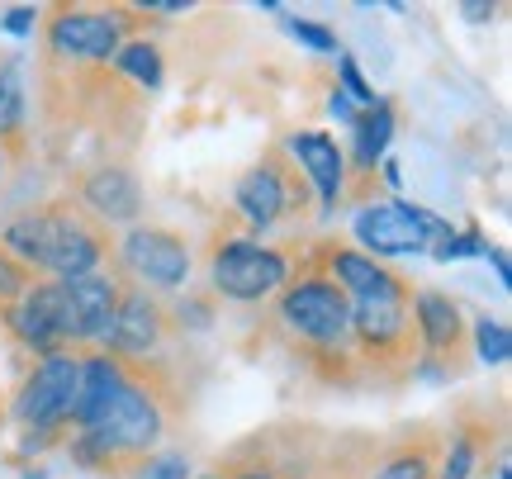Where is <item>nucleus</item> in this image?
I'll use <instances>...</instances> for the list:
<instances>
[{
    "mask_svg": "<svg viewBox=\"0 0 512 479\" xmlns=\"http://www.w3.org/2000/svg\"><path fill=\"white\" fill-rule=\"evenodd\" d=\"M233 204L242 209V219H247V223H256V228H271V223L285 214V204H290V185H285V176H280L271 162H261V166H252V171L238 181Z\"/></svg>",
    "mask_w": 512,
    "mask_h": 479,
    "instance_id": "obj_15",
    "label": "nucleus"
},
{
    "mask_svg": "<svg viewBox=\"0 0 512 479\" xmlns=\"http://www.w3.org/2000/svg\"><path fill=\"white\" fill-rule=\"evenodd\" d=\"M34 24H38L34 5H10V10H5V19H0V29H5V34H15V38L34 34Z\"/></svg>",
    "mask_w": 512,
    "mask_h": 479,
    "instance_id": "obj_28",
    "label": "nucleus"
},
{
    "mask_svg": "<svg viewBox=\"0 0 512 479\" xmlns=\"http://www.w3.org/2000/svg\"><path fill=\"white\" fill-rule=\"evenodd\" d=\"M81 200L91 204L100 219L128 223L138 219V209H143V185H138V176L128 166H100V171H91L81 181Z\"/></svg>",
    "mask_w": 512,
    "mask_h": 479,
    "instance_id": "obj_12",
    "label": "nucleus"
},
{
    "mask_svg": "<svg viewBox=\"0 0 512 479\" xmlns=\"http://www.w3.org/2000/svg\"><path fill=\"white\" fill-rule=\"evenodd\" d=\"M465 15H470V19H489V15H494V5H465Z\"/></svg>",
    "mask_w": 512,
    "mask_h": 479,
    "instance_id": "obj_30",
    "label": "nucleus"
},
{
    "mask_svg": "<svg viewBox=\"0 0 512 479\" xmlns=\"http://www.w3.org/2000/svg\"><path fill=\"white\" fill-rule=\"evenodd\" d=\"M200 479H219V475H200Z\"/></svg>",
    "mask_w": 512,
    "mask_h": 479,
    "instance_id": "obj_33",
    "label": "nucleus"
},
{
    "mask_svg": "<svg viewBox=\"0 0 512 479\" xmlns=\"http://www.w3.org/2000/svg\"><path fill=\"white\" fill-rule=\"evenodd\" d=\"M214 290L223 299H238V304H256V299L275 295L285 276H290V261L271 252V247H256V242H228L214 252Z\"/></svg>",
    "mask_w": 512,
    "mask_h": 479,
    "instance_id": "obj_4",
    "label": "nucleus"
},
{
    "mask_svg": "<svg viewBox=\"0 0 512 479\" xmlns=\"http://www.w3.org/2000/svg\"><path fill=\"white\" fill-rule=\"evenodd\" d=\"M124 266L152 290H181L190 276V247L166 228H133L124 238Z\"/></svg>",
    "mask_w": 512,
    "mask_h": 479,
    "instance_id": "obj_9",
    "label": "nucleus"
},
{
    "mask_svg": "<svg viewBox=\"0 0 512 479\" xmlns=\"http://www.w3.org/2000/svg\"><path fill=\"white\" fill-rule=\"evenodd\" d=\"M418 337L432 351H456L460 337H465V323H460L456 299L437 295V290L418 295Z\"/></svg>",
    "mask_w": 512,
    "mask_h": 479,
    "instance_id": "obj_18",
    "label": "nucleus"
},
{
    "mask_svg": "<svg viewBox=\"0 0 512 479\" xmlns=\"http://www.w3.org/2000/svg\"><path fill=\"white\" fill-rule=\"evenodd\" d=\"M5 247L19 261H34L43 271H53L57 280L91 276L95 266H100V238L76 214H57V209L15 219L5 228Z\"/></svg>",
    "mask_w": 512,
    "mask_h": 479,
    "instance_id": "obj_1",
    "label": "nucleus"
},
{
    "mask_svg": "<svg viewBox=\"0 0 512 479\" xmlns=\"http://www.w3.org/2000/svg\"><path fill=\"white\" fill-rule=\"evenodd\" d=\"M10 323L38 351H53L57 342H67L62 337V285H34V290H24Z\"/></svg>",
    "mask_w": 512,
    "mask_h": 479,
    "instance_id": "obj_13",
    "label": "nucleus"
},
{
    "mask_svg": "<svg viewBox=\"0 0 512 479\" xmlns=\"http://www.w3.org/2000/svg\"><path fill=\"white\" fill-rule=\"evenodd\" d=\"M470 470H475V442L460 437V442L451 446V456H446V465H441L437 479H470Z\"/></svg>",
    "mask_w": 512,
    "mask_h": 479,
    "instance_id": "obj_27",
    "label": "nucleus"
},
{
    "mask_svg": "<svg viewBox=\"0 0 512 479\" xmlns=\"http://www.w3.org/2000/svg\"><path fill=\"white\" fill-rule=\"evenodd\" d=\"M337 76H342V95H347V100H356V105H366V110H375V105H380V95H375V86H370L366 76L356 72V62H351L347 53H337Z\"/></svg>",
    "mask_w": 512,
    "mask_h": 479,
    "instance_id": "obj_23",
    "label": "nucleus"
},
{
    "mask_svg": "<svg viewBox=\"0 0 512 479\" xmlns=\"http://www.w3.org/2000/svg\"><path fill=\"white\" fill-rule=\"evenodd\" d=\"M162 309L143 295V290H133L128 299H119V309H114V323H110V342L119 356H143L162 342Z\"/></svg>",
    "mask_w": 512,
    "mask_h": 479,
    "instance_id": "obj_14",
    "label": "nucleus"
},
{
    "mask_svg": "<svg viewBox=\"0 0 512 479\" xmlns=\"http://www.w3.org/2000/svg\"><path fill=\"white\" fill-rule=\"evenodd\" d=\"M280 318L290 323V332L299 337H309V342H342L351 332V304L347 295L323 276H309L290 285L285 295H280Z\"/></svg>",
    "mask_w": 512,
    "mask_h": 479,
    "instance_id": "obj_6",
    "label": "nucleus"
},
{
    "mask_svg": "<svg viewBox=\"0 0 512 479\" xmlns=\"http://www.w3.org/2000/svg\"><path fill=\"white\" fill-rule=\"evenodd\" d=\"M62 285V337L67 342H105L119 309V285L110 276H76Z\"/></svg>",
    "mask_w": 512,
    "mask_h": 479,
    "instance_id": "obj_8",
    "label": "nucleus"
},
{
    "mask_svg": "<svg viewBox=\"0 0 512 479\" xmlns=\"http://www.w3.org/2000/svg\"><path fill=\"white\" fill-rule=\"evenodd\" d=\"M128 375L114 356H81V370H76V399H72V423L95 427L100 413L124 394Z\"/></svg>",
    "mask_w": 512,
    "mask_h": 479,
    "instance_id": "obj_11",
    "label": "nucleus"
},
{
    "mask_svg": "<svg viewBox=\"0 0 512 479\" xmlns=\"http://www.w3.org/2000/svg\"><path fill=\"white\" fill-rule=\"evenodd\" d=\"M133 479H190V461L176 456V451H166V456H147Z\"/></svg>",
    "mask_w": 512,
    "mask_h": 479,
    "instance_id": "obj_26",
    "label": "nucleus"
},
{
    "mask_svg": "<svg viewBox=\"0 0 512 479\" xmlns=\"http://www.w3.org/2000/svg\"><path fill=\"white\" fill-rule=\"evenodd\" d=\"M124 24L119 10H62L48 24V43L57 57H81V62H110L124 48Z\"/></svg>",
    "mask_w": 512,
    "mask_h": 479,
    "instance_id": "obj_7",
    "label": "nucleus"
},
{
    "mask_svg": "<svg viewBox=\"0 0 512 479\" xmlns=\"http://www.w3.org/2000/svg\"><path fill=\"white\" fill-rule=\"evenodd\" d=\"M285 152L299 162V171L318 190L323 214H332L337 200H342V190H347V157L337 148V138H328V133H318V129H299L285 138Z\"/></svg>",
    "mask_w": 512,
    "mask_h": 479,
    "instance_id": "obj_10",
    "label": "nucleus"
},
{
    "mask_svg": "<svg viewBox=\"0 0 512 479\" xmlns=\"http://www.w3.org/2000/svg\"><path fill=\"white\" fill-rule=\"evenodd\" d=\"M328 110H332V114H337V119H342V124H356V119H361V114L351 110V100H347V95H342V91H332V100H328Z\"/></svg>",
    "mask_w": 512,
    "mask_h": 479,
    "instance_id": "obj_29",
    "label": "nucleus"
},
{
    "mask_svg": "<svg viewBox=\"0 0 512 479\" xmlns=\"http://www.w3.org/2000/svg\"><path fill=\"white\" fill-rule=\"evenodd\" d=\"M0 176H5V152H0Z\"/></svg>",
    "mask_w": 512,
    "mask_h": 479,
    "instance_id": "obj_32",
    "label": "nucleus"
},
{
    "mask_svg": "<svg viewBox=\"0 0 512 479\" xmlns=\"http://www.w3.org/2000/svg\"><path fill=\"white\" fill-rule=\"evenodd\" d=\"M475 347H479V361L484 366H503L512 356V332L503 318H475Z\"/></svg>",
    "mask_w": 512,
    "mask_h": 479,
    "instance_id": "obj_22",
    "label": "nucleus"
},
{
    "mask_svg": "<svg viewBox=\"0 0 512 479\" xmlns=\"http://www.w3.org/2000/svg\"><path fill=\"white\" fill-rule=\"evenodd\" d=\"M285 34L299 38L304 48H313V53H337V34L332 29H323V24H313V19H290L285 15Z\"/></svg>",
    "mask_w": 512,
    "mask_h": 479,
    "instance_id": "obj_24",
    "label": "nucleus"
},
{
    "mask_svg": "<svg viewBox=\"0 0 512 479\" xmlns=\"http://www.w3.org/2000/svg\"><path fill=\"white\" fill-rule=\"evenodd\" d=\"M162 437V413H157V399L138 385H124V394L114 399L100 423L86 427V437L76 446L81 461L110 465L119 456H147V446Z\"/></svg>",
    "mask_w": 512,
    "mask_h": 479,
    "instance_id": "obj_2",
    "label": "nucleus"
},
{
    "mask_svg": "<svg viewBox=\"0 0 512 479\" xmlns=\"http://www.w3.org/2000/svg\"><path fill=\"white\" fill-rule=\"evenodd\" d=\"M351 228H356V242L370 247V261H375V257H408V252H422V247L441 233V219H432V214L418 209V204L380 200V204H366Z\"/></svg>",
    "mask_w": 512,
    "mask_h": 479,
    "instance_id": "obj_3",
    "label": "nucleus"
},
{
    "mask_svg": "<svg viewBox=\"0 0 512 479\" xmlns=\"http://www.w3.org/2000/svg\"><path fill=\"white\" fill-rule=\"evenodd\" d=\"M351 328L366 347H399L408 337V323H403V299H356L351 309Z\"/></svg>",
    "mask_w": 512,
    "mask_h": 479,
    "instance_id": "obj_17",
    "label": "nucleus"
},
{
    "mask_svg": "<svg viewBox=\"0 0 512 479\" xmlns=\"http://www.w3.org/2000/svg\"><path fill=\"white\" fill-rule=\"evenodd\" d=\"M351 129H356V166H361V171H375V162L384 157V148L394 143V110L380 100V105L361 114Z\"/></svg>",
    "mask_w": 512,
    "mask_h": 479,
    "instance_id": "obj_19",
    "label": "nucleus"
},
{
    "mask_svg": "<svg viewBox=\"0 0 512 479\" xmlns=\"http://www.w3.org/2000/svg\"><path fill=\"white\" fill-rule=\"evenodd\" d=\"M332 285L342 290V295H356V299H403L399 280L384 271L380 261L361 257V252H337L332 257Z\"/></svg>",
    "mask_w": 512,
    "mask_h": 479,
    "instance_id": "obj_16",
    "label": "nucleus"
},
{
    "mask_svg": "<svg viewBox=\"0 0 512 479\" xmlns=\"http://www.w3.org/2000/svg\"><path fill=\"white\" fill-rule=\"evenodd\" d=\"M114 67L124 76H133L143 91H157V86H162V53H157L152 43H124V48L114 53Z\"/></svg>",
    "mask_w": 512,
    "mask_h": 479,
    "instance_id": "obj_20",
    "label": "nucleus"
},
{
    "mask_svg": "<svg viewBox=\"0 0 512 479\" xmlns=\"http://www.w3.org/2000/svg\"><path fill=\"white\" fill-rule=\"evenodd\" d=\"M238 479H275V475H266V470H247V475H238Z\"/></svg>",
    "mask_w": 512,
    "mask_h": 479,
    "instance_id": "obj_31",
    "label": "nucleus"
},
{
    "mask_svg": "<svg viewBox=\"0 0 512 479\" xmlns=\"http://www.w3.org/2000/svg\"><path fill=\"white\" fill-rule=\"evenodd\" d=\"M375 479H432V465H427V456H418V451H403L394 461H384L380 470H375Z\"/></svg>",
    "mask_w": 512,
    "mask_h": 479,
    "instance_id": "obj_25",
    "label": "nucleus"
},
{
    "mask_svg": "<svg viewBox=\"0 0 512 479\" xmlns=\"http://www.w3.org/2000/svg\"><path fill=\"white\" fill-rule=\"evenodd\" d=\"M19 124H24V81L15 62H0V138L19 133Z\"/></svg>",
    "mask_w": 512,
    "mask_h": 479,
    "instance_id": "obj_21",
    "label": "nucleus"
},
{
    "mask_svg": "<svg viewBox=\"0 0 512 479\" xmlns=\"http://www.w3.org/2000/svg\"><path fill=\"white\" fill-rule=\"evenodd\" d=\"M76 370L81 356L72 351H48L34 366V375L24 380L15 399V418L24 427H57L72 418V399H76Z\"/></svg>",
    "mask_w": 512,
    "mask_h": 479,
    "instance_id": "obj_5",
    "label": "nucleus"
}]
</instances>
